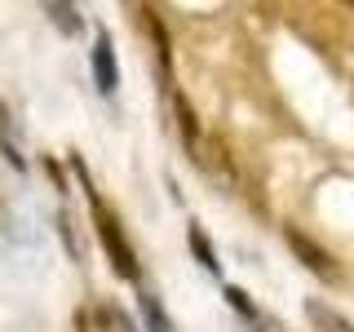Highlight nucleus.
Instances as JSON below:
<instances>
[{
	"label": "nucleus",
	"mask_w": 354,
	"mask_h": 332,
	"mask_svg": "<svg viewBox=\"0 0 354 332\" xmlns=\"http://www.w3.org/2000/svg\"><path fill=\"white\" fill-rule=\"evenodd\" d=\"M84 195H88V213H93V230H97V239H102V248H106V257H111V270H115L120 279L138 284L142 279V266H138V252H133V243L124 235V226H120V217L102 204V195H97V191H84Z\"/></svg>",
	"instance_id": "obj_1"
},
{
	"label": "nucleus",
	"mask_w": 354,
	"mask_h": 332,
	"mask_svg": "<svg viewBox=\"0 0 354 332\" xmlns=\"http://www.w3.org/2000/svg\"><path fill=\"white\" fill-rule=\"evenodd\" d=\"M283 243L297 252V257H301V266H306L310 275H319V279H337V275H341V270H337V261H332V257H328V252L319 248V243L310 239V235H301V230L288 226V230H283Z\"/></svg>",
	"instance_id": "obj_2"
},
{
	"label": "nucleus",
	"mask_w": 354,
	"mask_h": 332,
	"mask_svg": "<svg viewBox=\"0 0 354 332\" xmlns=\"http://www.w3.org/2000/svg\"><path fill=\"white\" fill-rule=\"evenodd\" d=\"M93 84H97V93H102V98H111L120 89V62H115V49H111L106 31H97V36H93Z\"/></svg>",
	"instance_id": "obj_3"
},
{
	"label": "nucleus",
	"mask_w": 354,
	"mask_h": 332,
	"mask_svg": "<svg viewBox=\"0 0 354 332\" xmlns=\"http://www.w3.org/2000/svg\"><path fill=\"white\" fill-rule=\"evenodd\" d=\"M0 151H5V160L14 164L18 173L27 169V151H22V129H18V120L9 116V107H5V102H0Z\"/></svg>",
	"instance_id": "obj_4"
},
{
	"label": "nucleus",
	"mask_w": 354,
	"mask_h": 332,
	"mask_svg": "<svg viewBox=\"0 0 354 332\" xmlns=\"http://www.w3.org/2000/svg\"><path fill=\"white\" fill-rule=\"evenodd\" d=\"M138 310H142V328H147V332H177L173 328V315L164 310V302L151 293V288H142V293H138Z\"/></svg>",
	"instance_id": "obj_5"
},
{
	"label": "nucleus",
	"mask_w": 354,
	"mask_h": 332,
	"mask_svg": "<svg viewBox=\"0 0 354 332\" xmlns=\"http://www.w3.org/2000/svg\"><path fill=\"white\" fill-rule=\"evenodd\" d=\"M186 239H191V252H195V261L204 266L213 279H221V261H217V252H213V243H208V235L191 221V230H186Z\"/></svg>",
	"instance_id": "obj_6"
},
{
	"label": "nucleus",
	"mask_w": 354,
	"mask_h": 332,
	"mask_svg": "<svg viewBox=\"0 0 354 332\" xmlns=\"http://www.w3.org/2000/svg\"><path fill=\"white\" fill-rule=\"evenodd\" d=\"M306 315L315 319V324L324 328V332H354V324H350V319H341L337 310H332V306H324V302H306Z\"/></svg>",
	"instance_id": "obj_7"
},
{
	"label": "nucleus",
	"mask_w": 354,
	"mask_h": 332,
	"mask_svg": "<svg viewBox=\"0 0 354 332\" xmlns=\"http://www.w3.org/2000/svg\"><path fill=\"white\" fill-rule=\"evenodd\" d=\"M177 133L191 142V151H199V120H195V111H191L186 98H177Z\"/></svg>",
	"instance_id": "obj_8"
},
{
	"label": "nucleus",
	"mask_w": 354,
	"mask_h": 332,
	"mask_svg": "<svg viewBox=\"0 0 354 332\" xmlns=\"http://www.w3.org/2000/svg\"><path fill=\"white\" fill-rule=\"evenodd\" d=\"M221 297H226V302H230V310H235V315H243V319H248V324H257V306L248 302V293H243V288L226 284V288H221Z\"/></svg>",
	"instance_id": "obj_9"
},
{
	"label": "nucleus",
	"mask_w": 354,
	"mask_h": 332,
	"mask_svg": "<svg viewBox=\"0 0 354 332\" xmlns=\"http://www.w3.org/2000/svg\"><path fill=\"white\" fill-rule=\"evenodd\" d=\"M102 319H106V324L115 328V332H142V328L133 324V319H129V315H124L120 306H102Z\"/></svg>",
	"instance_id": "obj_10"
},
{
	"label": "nucleus",
	"mask_w": 354,
	"mask_h": 332,
	"mask_svg": "<svg viewBox=\"0 0 354 332\" xmlns=\"http://www.w3.org/2000/svg\"><path fill=\"white\" fill-rule=\"evenodd\" d=\"M58 235H62V243H66V252L80 261V243H75V230H71V217H66V213H58Z\"/></svg>",
	"instance_id": "obj_11"
},
{
	"label": "nucleus",
	"mask_w": 354,
	"mask_h": 332,
	"mask_svg": "<svg viewBox=\"0 0 354 332\" xmlns=\"http://www.w3.org/2000/svg\"><path fill=\"white\" fill-rule=\"evenodd\" d=\"M49 9H53V22H58L62 31H75V18H71V9H66V0H49Z\"/></svg>",
	"instance_id": "obj_12"
},
{
	"label": "nucleus",
	"mask_w": 354,
	"mask_h": 332,
	"mask_svg": "<svg viewBox=\"0 0 354 332\" xmlns=\"http://www.w3.org/2000/svg\"><path fill=\"white\" fill-rule=\"evenodd\" d=\"M44 173L53 177V191H58V195H66V177H62V169H58V164H53V160H44Z\"/></svg>",
	"instance_id": "obj_13"
},
{
	"label": "nucleus",
	"mask_w": 354,
	"mask_h": 332,
	"mask_svg": "<svg viewBox=\"0 0 354 332\" xmlns=\"http://www.w3.org/2000/svg\"><path fill=\"white\" fill-rule=\"evenodd\" d=\"M341 5H346V9H354V0H341Z\"/></svg>",
	"instance_id": "obj_14"
}]
</instances>
